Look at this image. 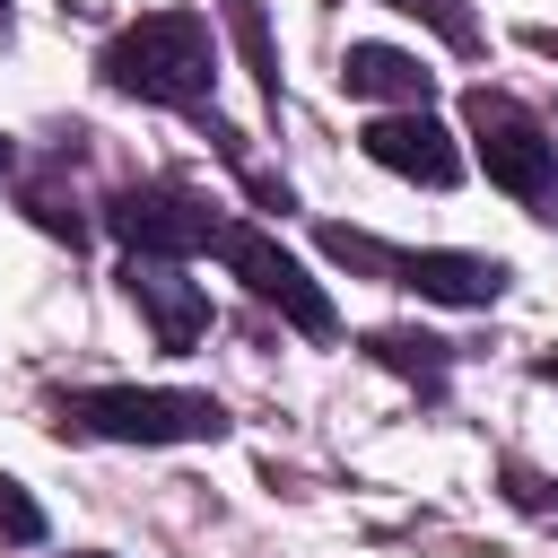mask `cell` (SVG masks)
<instances>
[{"label":"cell","mask_w":558,"mask_h":558,"mask_svg":"<svg viewBox=\"0 0 558 558\" xmlns=\"http://www.w3.org/2000/svg\"><path fill=\"white\" fill-rule=\"evenodd\" d=\"M105 87L140 96V105H174V113H209V78H218V44L209 17L192 9H148L105 44Z\"/></svg>","instance_id":"1"},{"label":"cell","mask_w":558,"mask_h":558,"mask_svg":"<svg viewBox=\"0 0 558 558\" xmlns=\"http://www.w3.org/2000/svg\"><path fill=\"white\" fill-rule=\"evenodd\" d=\"M61 436H96V445H218L227 410L209 392H174V384H87L52 401Z\"/></svg>","instance_id":"2"},{"label":"cell","mask_w":558,"mask_h":558,"mask_svg":"<svg viewBox=\"0 0 558 558\" xmlns=\"http://www.w3.org/2000/svg\"><path fill=\"white\" fill-rule=\"evenodd\" d=\"M462 131H471V157L488 166V183L506 201H523L532 218H558V140L541 131L532 105H514L506 87H471L462 96Z\"/></svg>","instance_id":"3"},{"label":"cell","mask_w":558,"mask_h":558,"mask_svg":"<svg viewBox=\"0 0 558 558\" xmlns=\"http://www.w3.org/2000/svg\"><path fill=\"white\" fill-rule=\"evenodd\" d=\"M323 253L331 262H357V270H384L392 288L436 296V305H497L506 279H514L497 253H401V244H375L357 227H323Z\"/></svg>","instance_id":"4"},{"label":"cell","mask_w":558,"mask_h":558,"mask_svg":"<svg viewBox=\"0 0 558 558\" xmlns=\"http://www.w3.org/2000/svg\"><path fill=\"white\" fill-rule=\"evenodd\" d=\"M105 227H113L140 262H192V253L218 244L227 209H218L209 192H192V183H122V192L105 201Z\"/></svg>","instance_id":"5"},{"label":"cell","mask_w":558,"mask_h":558,"mask_svg":"<svg viewBox=\"0 0 558 558\" xmlns=\"http://www.w3.org/2000/svg\"><path fill=\"white\" fill-rule=\"evenodd\" d=\"M209 253H218V262H227V270H235V279H244V288H253L262 305H279V314H288V323H296L305 340H331V331H340L331 296H323V288L305 279V262H296V253H279V244H270L262 227H235V218H227Z\"/></svg>","instance_id":"6"},{"label":"cell","mask_w":558,"mask_h":558,"mask_svg":"<svg viewBox=\"0 0 558 558\" xmlns=\"http://www.w3.org/2000/svg\"><path fill=\"white\" fill-rule=\"evenodd\" d=\"M357 140H366V157H375L384 174H401V183H427V192H453V183H462V148H453V131H445L436 113H375Z\"/></svg>","instance_id":"7"},{"label":"cell","mask_w":558,"mask_h":558,"mask_svg":"<svg viewBox=\"0 0 558 558\" xmlns=\"http://www.w3.org/2000/svg\"><path fill=\"white\" fill-rule=\"evenodd\" d=\"M122 288H131V305L148 314V331H157V349H192L201 331H209V288H192L183 279V262H122Z\"/></svg>","instance_id":"8"},{"label":"cell","mask_w":558,"mask_h":558,"mask_svg":"<svg viewBox=\"0 0 558 558\" xmlns=\"http://www.w3.org/2000/svg\"><path fill=\"white\" fill-rule=\"evenodd\" d=\"M340 87L349 96H375V105H401V113H427V70H418V52H401V44H349L340 52Z\"/></svg>","instance_id":"9"},{"label":"cell","mask_w":558,"mask_h":558,"mask_svg":"<svg viewBox=\"0 0 558 558\" xmlns=\"http://www.w3.org/2000/svg\"><path fill=\"white\" fill-rule=\"evenodd\" d=\"M366 357L392 366V375H410L418 392H445V366H453V349L427 340V331H366Z\"/></svg>","instance_id":"10"},{"label":"cell","mask_w":558,"mask_h":558,"mask_svg":"<svg viewBox=\"0 0 558 558\" xmlns=\"http://www.w3.org/2000/svg\"><path fill=\"white\" fill-rule=\"evenodd\" d=\"M44 532H52V523H44V506L26 497V480H9V471H0V541H17V549H35Z\"/></svg>","instance_id":"11"},{"label":"cell","mask_w":558,"mask_h":558,"mask_svg":"<svg viewBox=\"0 0 558 558\" xmlns=\"http://www.w3.org/2000/svg\"><path fill=\"white\" fill-rule=\"evenodd\" d=\"M235 35H244V52H253V70H262V87L279 105V61H270V35H262V9L253 0H235Z\"/></svg>","instance_id":"12"},{"label":"cell","mask_w":558,"mask_h":558,"mask_svg":"<svg viewBox=\"0 0 558 558\" xmlns=\"http://www.w3.org/2000/svg\"><path fill=\"white\" fill-rule=\"evenodd\" d=\"M506 497H514L523 514H541V523H558V480H541V471H523V462H514V471H506Z\"/></svg>","instance_id":"13"},{"label":"cell","mask_w":558,"mask_h":558,"mask_svg":"<svg viewBox=\"0 0 558 558\" xmlns=\"http://www.w3.org/2000/svg\"><path fill=\"white\" fill-rule=\"evenodd\" d=\"M384 9H410V17H418V9H436V0H384ZM436 17H445V35H471V26L453 17V9H436Z\"/></svg>","instance_id":"14"},{"label":"cell","mask_w":558,"mask_h":558,"mask_svg":"<svg viewBox=\"0 0 558 558\" xmlns=\"http://www.w3.org/2000/svg\"><path fill=\"white\" fill-rule=\"evenodd\" d=\"M9 166H17V140H9V131H0V183H9Z\"/></svg>","instance_id":"15"},{"label":"cell","mask_w":558,"mask_h":558,"mask_svg":"<svg viewBox=\"0 0 558 558\" xmlns=\"http://www.w3.org/2000/svg\"><path fill=\"white\" fill-rule=\"evenodd\" d=\"M532 375H541V384H558V349H549V357H541V366H532Z\"/></svg>","instance_id":"16"},{"label":"cell","mask_w":558,"mask_h":558,"mask_svg":"<svg viewBox=\"0 0 558 558\" xmlns=\"http://www.w3.org/2000/svg\"><path fill=\"white\" fill-rule=\"evenodd\" d=\"M0 35H9V0H0Z\"/></svg>","instance_id":"17"}]
</instances>
